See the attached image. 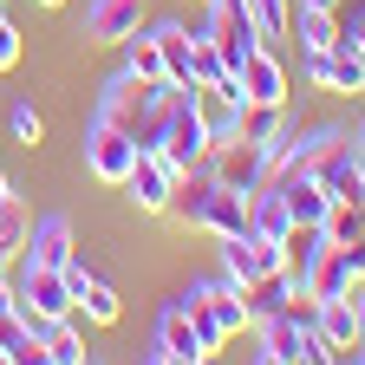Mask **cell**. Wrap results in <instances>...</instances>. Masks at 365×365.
<instances>
[{"label": "cell", "mask_w": 365, "mask_h": 365, "mask_svg": "<svg viewBox=\"0 0 365 365\" xmlns=\"http://www.w3.org/2000/svg\"><path fill=\"white\" fill-rule=\"evenodd\" d=\"M215 182H228V190H242V196H255L261 182H267V150L261 144H248V137H228V144H215L209 150V163H202Z\"/></svg>", "instance_id": "cell-11"}, {"label": "cell", "mask_w": 365, "mask_h": 365, "mask_svg": "<svg viewBox=\"0 0 365 365\" xmlns=\"http://www.w3.org/2000/svg\"><path fill=\"white\" fill-rule=\"evenodd\" d=\"M157 33V46H163V66H170V78H190V26H182V20H157L150 26Z\"/></svg>", "instance_id": "cell-25"}, {"label": "cell", "mask_w": 365, "mask_h": 365, "mask_svg": "<svg viewBox=\"0 0 365 365\" xmlns=\"http://www.w3.org/2000/svg\"><path fill=\"white\" fill-rule=\"evenodd\" d=\"M209 150H215V137H209V118H202V85L182 78L176 105L163 118V137H157V157H170L176 170H202Z\"/></svg>", "instance_id": "cell-2"}, {"label": "cell", "mask_w": 365, "mask_h": 365, "mask_svg": "<svg viewBox=\"0 0 365 365\" xmlns=\"http://www.w3.org/2000/svg\"><path fill=\"white\" fill-rule=\"evenodd\" d=\"M182 313L196 319L202 352H222L235 333H248V327H255V313H248V287H235L228 274H222V281H209V287H202V300H196V307H182Z\"/></svg>", "instance_id": "cell-3"}, {"label": "cell", "mask_w": 365, "mask_h": 365, "mask_svg": "<svg viewBox=\"0 0 365 365\" xmlns=\"http://www.w3.org/2000/svg\"><path fill=\"white\" fill-rule=\"evenodd\" d=\"M124 72H137V78H163L170 66H163V46H157V33H130L124 39Z\"/></svg>", "instance_id": "cell-24"}, {"label": "cell", "mask_w": 365, "mask_h": 365, "mask_svg": "<svg viewBox=\"0 0 365 365\" xmlns=\"http://www.w3.org/2000/svg\"><path fill=\"white\" fill-rule=\"evenodd\" d=\"M39 359H46V365H85V333H78V319H72V313L46 327V339H39Z\"/></svg>", "instance_id": "cell-21"}, {"label": "cell", "mask_w": 365, "mask_h": 365, "mask_svg": "<svg viewBox=\"0 0 365 365\" xmlns=\"http://www.w3.org/2000/svg\"><path fill=\"white\" fill-rule=\"evenodd\" d=\"M352 307H359V352L352 359H365V287H352Z\"/></svg>", "instance_id": "cell-33"}, {"label": "cell", "mask_w": 365, "mask_h": 365, "mask_svg": "<svg viewBox=\"0 0 365 365\" xmlns=\"http://www.w3.org/2000/svg\"><path fill=\"white\" fill-rule=\"evenodd\" d=\"M307 313H313V327L327 333V346H333L339 359H352V352H359V307H352V294H333V300H313Z\"/></svg>", "instance_id": "cell-18"}, {"label": "cell", "mask_w": 365, "mask_h": 365, "mask_svg": "<svg viewBox=\"0 0 365 365\" xmlns=\"http://www.w3.org/2000/svg\"><path fill=\"white\" fill-rule=\"evenodd\" d=\"M339 33H346V39H352V46H359V53H365V14H352V20H346V26H339Z\"/></svg>", "instance_id": "cell-32"}, {"label": "cell", "mask_w": 365, "mask_h": 365, "mask_svg": "<svg viewBox=\"0 0 365 365\" xmlns=\"http://www.w3.org/2000/svg\"><path fill=\"white\" fill-rule=\"evenodd\" d=\"M144 105H150V78H137V72H111V78H105V91H98V111H91V118L137 130Z\"/></svg>", "instance_id": "cell-15"}, {"label": "cell", "mask_w": 365, "mask_h": 365, "mask_svg": "<svg viewBox=\"0 0 365 365\" xmlns=\"http://www.w3.org/2000/svg\"><path fill=\"white\" fill-rule=\"evenodd\" d=\"M307 78L319 91H339V98H352V91H365V53L339 33L333 46H319V53H307Z\"/></svg>", "instance_id": "cell-10"}, {"label": "cell", "mask_w": 365, "mask_h": 365, "mask_svg": "<svg viewBox=\"0 0 365 365\" xmlns=\"http://www.w3.org/2000/svg\"><path fill=\"white\" fill-rule=\"evenodd\" d=\"M287 33L300 39V53H319V46L339 39V14H327V7H294V26Z\"/></svg>", "instance_id": "cell-22"}, {"label": "cell", "mask_w": 365, "mask_h": 365, "mask_svg": "<svg viewBox=\"0 0 365 365\" xmlns=\"http://www.w3.org/2000/svg\"><path fill=\"white\" fill-rule=\"evenodd\" d=\"M274 190H281V202H287V215L300 222V228H319L327 222V182H319L313 170H300V176H287V182H274Z\"/></svg>", "instance_id": "cell-19"}, {"label": "cell", "mask_w": 365, "mask_h": 365, "mask_svg": "<svg viewBox=\"0 0 365 365\" xmlns=\"http://www.w3.org/2000/svg\"><path fill=\"white\" fill-rule=\"evenodd\" d=\"M0 359L7 365H39V339L20 327V313H0Z\"/></svg>", "instance_id": "cell-26"}, {"label": "cell", "mask_w": 365, "mask_h": 365, "mask_svg": "<svg viewBox=\"0 0 365 365\" xmlns=\"http://www.w3.org/2000/svg\"><path fill=\"white\" fill-rule=\"evenodd\" d=\"M14 307L46 313V319H66V313H72V281H66V267H33V261H20Z\"/></svg>", "instance_id": "cell-12"}, {"label": "cell", "mask_w": 365, "mask_h": 365, "mask_svg": "<svg viewBox=\"0 0 365 365\" xmlns=\"http://www.w3.org/2000/svg\"><path fill=\"white\" fill-rule=\"evenodd\" d=\"M144 26V0H91L85 7V39L91 46H124Z\"/></svg>", "instance_id": "cell-16"}, {"label": "cell", "mask_w": 365, "mask_h": 365, "mask_svg": "<svg viewBox=\"0 0 365 365\" xmlns=\"http://www.w3.org/2000/svg\"><path fill=\"white\" fill-rule=\"evenodd\" d=\"M33 7H46V14H53V7H66V0H33Z\"/></svg>", "instance_id": "cell-36"}, {"label": "cell", "mask_w": 365, "mask_h": 365, "mask_svg": "<svg viewBox=\"0 0 365 365\" xmlns=\"http://www.w3.org/2000/svg\"><path fill=\"white\" fill-rule=\"evenodd\" d=\"M144 359H157V365H196V359H209V352H202V339H196V319L182 313L176 300L163 307L157 339H150V352H144Z\"/></svg>", "instance_id": "cell-14"}, {"label": "cell", "mask_w": 365, "mask_h": 365, "mask_svg": "<svg viewBox=\"0 0 365 365\" xmlns=\"http://www.w3.org/2000/svg\"><path fill=\"white\" fill-rule=\"evenodd\" d=\"M7 124H14V137H20V144H26V150H33V144H39V137H46V118H39L33 105H14V111H7Z\"/></svg>", "instance_id": "cell-30"}, {"label": "cell", "mask_w": 365, "mask_h": 365, "mask_svg": "<svg viewBox=\"0 0 365 365\" xmlns=\"http://www.w3.org/2000/svg\"><path fill=\"white\" fill-rule=\"evenodd\" d=\"M281 130H294V111L287 105H242V137H248V144L267 150Z\"/></svg>", "instance_id": "cell-23"}, {"label": "cell", "mask_w": 365, "mask_h": 365, "mask_svg": "<svg viewBox=\"0 0 365 365\" xmlns=\"http://www.w3.org/2000/svg\"><path fill=\"white\" fill-rule=\"evenodd\" d=\"M248 228H255V235H267V242H287L294 215H287V202H281V190H274V182H261V190L248 196Z\"/></svg>", "instance_id": "cell-20"}, {"label": "cell", "mask_w": 365, "mask_h": 365, "mask_svg": "<svg viewBox=\"0 0 365 365\" xmlns=\"http://www.w3.org/2000/svg\"><path fill=\"white\" fill-rule=\"evenodd\" d=\"M176 163L170 157H157V150H137V163H130V176L118 182V190L144 209V215H170V196H176Z\"/></svg>", "instance_id": "cell-8"}, {"label": "cell", "mask_w": 365, "mask_h": 365, "mask_svg": "<svg viewBox=\"0 0 365 365\" xmlns=\"http://www.w3.org/2000/svg\"><path fill=\"white\" fill-rule=\"evenodd\" d=\"M72 255H78V242H72V222H66V215H39V222L26 228L20 261H33V267H66Z\"/></svg>", "instance_id": "cell-17"}, {"label": "cell", "mask_w": 365, "mask_h": 365, "mask_svg": "<svg viewBox=\"0 0 365 365\" xmlns=\"http://www.w3.org/2000/svg\"><path fill=\"white\" fill-rule=\"evenodd\" d=\"M365 287V242H327L307 267V300H333Z\"/></svg>", "instance_id": "cell-5"}, {"label": "cell", "mask_w": 365, "mask_h": 365, "mask_svg": "<svg viewBox=\"0 0 365 365\" xmlns=\"http://www.w3.org/2000/svg\"><path fill=\"white\" fill-rule=\"evenodd\" d=\"M313 176L327 182L333 202H365V157H359V144H346V137H333V144L319 150Z\"/></svg>", "instance_id": "cell-13"}, {"label": "cell", "mask_w": 365, "mask_h": 365, "mask_svg": "<svg viewBox=\"0 0 365 365\" xmlns=\"http://www.w3.org/2000/svg\"><path fill=\"white\" fill-rule=\"evenodd\" d=\"M327 242H365V202H327Z\"/></svg>", "instance_id": "cell-27"}, {"label": "cell", "mask_w": 365, "mask_h": 365, "mask_svg": "<svg viewBox=\"0 0 365 365\" xmlns=\"http://www.w3.org/2000/svg\"><path fill=\"white\" fill-rule=\"evenodd\" d=\"M14 66H20V26L0 14V72H14Z\"/></svg>", "instance_id": "cell-31"}, {"label": "cell", "mask_w": 365, "mask_h": 365, "mask_svg": "<svg viewBox=\"0 0 365 365\" xmlns=\"http://www.w3.org/2000/svg\"><path fill=\"white\" fill-rule=\"evenodd\" d=\"M130 163H137V137L124 130V124H105V118H91V130H85V170L98 176V182H118L130 176Z\"/></svg>", "instance_id": "cell-6"}, {"label": "cell", "mask_w": 365, "mask_h": 365, "mask_svg": "<svg viewBox=\"0 0 365 365\" xmlns=\"http://www.w3.org/2000/svg\"><path fill=\"white\" fill-rule=\"evenodd\" d=\"M313 307V300H307ZM255 359L261 365H307V313H267L255 319Z\"/></svg>", "instance_id": "cell-9"}, {"label": "cell", "mask_w": 365, "mask_h": 365, "mask_svg": "<svg viewBox=\"0 0 365 365\" xmlns=\"http://www.w3.org/2000/svg\"><path fill=\"white\" fill-rule=\"evenodd\" d=\"M222 274H228L235 287H255V281H267V274H281V242L255 235V228L222 235Z\"/></svg>", "instance_id": "cell-7"}, {"label": "cell", "mask_w": 365, "mask_h": 365, "mask_svg": "<svg viewBox=\"0 0 365 365\" xmlns=\"http://www.w3.org/2000/svg\"><path fill=\"white\" fill-rule=\"evenodd\" d=\"M352 144H359V157H365V124H359V137H352Z\"/></svg>", "instance_id": "cell-37"}, {"label": "cell", "mask_w": 365, "mask_h": 365, "mask_svg": "<svg viewBox=\"0 0 365 365\" xmlns=\"http://www.w3.org/2000/svg\"><path fill=\"white\" fill-rule=\"evenodd\" d=\"M294 7H327V14H339V0H294Z\"/></svg>", "instance_id": "cell-35"}, {"label": "cell", "mask_w": 365, "mask_h": 365, "mask_svg": "<svg viewBox=\"0 0 365 365\" xmlns=\"http://www.w3.org/2000/svg\"><path fill=\"white\" fill-rule=\"evenodd\" d=\"M209 46H215V59L228 66V72H242V59L255 53V46H267L261 39V26H255V14H248V0H209Z\"/></svg>", "instance_id": "cell-4"}, {"label": "cell", "mask_w": 365, "mask_h": 365, "mask_svg": "<svg viewBox=\"0 0 365 365\" xmlns=\"http://www.w3.org/2000/svg\"><path fill=\"white\" fill-rule=\"evenodd\" d=\"M0 313H14V281L0 274Z\"/></svg>", "instance_id": "cell-34"}, {"label": "cell", "mask_w": 365, "mask_h": 365, "mask_svg": "<svg viewBox=\"0 0 365 365\" xmlns=\"http://www.w3.org/2000/svg\"><path fill=\"white\" fill-rule=\"evenodd\" d=\"M222 72H228V66L215 59V46H209V33H196V39H190V85H215Z\"/></svg>", "instance_id": "cell-29"}, {"label": "cell", "mask_w": 365, "mask_h": 365, "mask_svg": "<svg viewBox=\"0 0 365 365\" xmlns=\"http://www.w3.org/2000/svg\"><path fill=\"white\" fill-rule=\"evenodd\" d=\"M248 14H255L261 39L274 46V39H287V26H294V0H248Z\"/></svg>", "instance_id": "cell-28"}, {"label": "cell", "mask_w": 365, "mask_h": 365, "mask_svg": "<svg viewBox=\"0 0 365 365\" xmlns=\"http://www.w3.org/2000/svg\"><path fill=\"white\" fill-rule=\"evenodd\" d=\"M170 215L182 228H202V235H242L248 228V196L228 190V182H215L209 170H182L176 176V196H170Z\"/></svg>", "instance_id": "cell-1"}]
</instances>
